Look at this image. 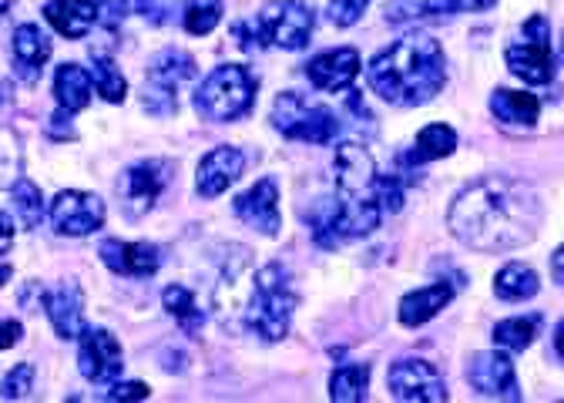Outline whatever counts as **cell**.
<instances>
[{
	"mask_svg": "<svg viewBox=\"0 0 564 403\" xmlns=\"http://www.w3.org/2000/svg\"><path fill=\"white\" fill-rule=\"evenodd\" d=\"M427 18H431L427 0H393V4L387 8L390 24H413V21H427Z\"/></svg>",
	"mask_w": 564,
	"mask_h": 403,
	"instance_id": "cell-34",
	"label": "cell"
},
{
	"mask_svg": "<svg viewBox=\"0 0 564 403\" xmlns=\"http://www.w3.org/2000/svg\"><path fill=\"white\" fill-rule=\"evenodd\" d=\"M451 299H454V286L451 283H434V286H423L416 293H406L400 299V323L403 326H423V323H431Z\"/></svg>",
	"mask_w": 564,
	"mask_h": 403,
	"instance_id": "cell-22",
	"label": "cell"
},
{
	"mask_svg": "<svg viewBox=\"0 0 564 403\" xmlns=\"http://www.w3.org/2000/svg\"><path fill=\"white\" fill-rule=\"evenodd\" d=\"M333 172H336V188H339V198H367V195H377V162L367 149L360 145H339L336 155H333Z\"/></svg>",
	"mask_w": 564,
	"mask_h": 403,
	"instance_id": "cell-14",
	"label": "cell"
},
{
	"mask_svg": "<svg viewBox=\"0 0 564 403\" xmlns=\"http://www.w3.org/2000/svg\"><path fill=\"white\" fill-rule=\"evenodd\" d=\"M21 336H24V326L18 319H0V350L18 347Z\"/></svg>",
	"mask_w": 564,
	"mask_h": 403,
	"instance_id": "cell-40",
	"label": "cell"
},
{
	"mask_svg": "<svg viewBox=\"0 0 564 403\" xmlns=\"http://www.w3.org/2000/svg\"><path fill=\"white\" fill-rule=\"evenodd\" d=\"M44 309H47V319L61 340H78V336L88 329L85 326V296L75 283L44 293Z\"/></svg>",
	"mask_w": 564,
	"mask_h": 403,
	"instance_id": "cell-19",
	"label": "cell"
},
{
	"mask_svg": "<svg viewBox=\"0 0 564 403\" xmlns=\"http://www.w3.org/2000/svg\"><path fill=\"white\" fill-rule=\"evenodd\" d=\"M219 21H223V4H219V0H188L185 11H182V24L195 37L212 34V31L219 28Z\"/></svg>",
	"mask_w": 564,
	"mask_h": 403,
	"instance_id": "cell-32",
	"label": "cell"
},
{
	"mask_svg": "<svg viewBox=\"0 0 564 403\" xmlns=\"http://www.w3.org/2000/svg\"><path fill=\"white\" fill-rule=\"evenodd\" d=\"M387 386L403 403H441L447 400V383L441 370L427 360H400L387 373Z\"/></svg>",
	"mask_w": 564,
	"mask_h": 403,
	"instance_id": "cell-10",
	"label": "cell"
},
{
	"mask_svg": "<svg viewBox=\"0 0 564 403\" xmlns=\"http://www.w3.org/2000/svg\"><path fill=\"white\" fill-rule=\"evenodd\" d=\"M162 303L169 309V316L185 329V336H198L202 333V323H205V309L198 306L195 293L185 290V286H169L162 293Z\"/></svg>",
	"mask_w": 564,
	"mask_h": 403,
	"instance_id": "cell-27",
	"label": "cell"
},
{
	"mask_svg": "<svg viewBox=\"0 0 564 403\" xmlns=\"http://www.w3.org/2000/svg\"><path fill=\"white\" fill-rule=\"evenodd\" d=\"M447 226L477 252H511L538 236L541 202L534 188L518 178L487 175L454 198Z\"/></svg>",
	"mask_w": 564,
	"mask_h": 403,
	"instance_id": "cell-1",
	"label": "cell"
},
{
	"mask_svg": "<svg viewBox=\"0 0 564 403\" xmlns=\"http://www.w3.org/2000/svg\"><path fill=\"white\" fill-rule=\"evenodd\" d=\"M377 202L383 213H400L403 209V182L397 175H377Z\"/></svg>",
	"mask_w": 564,
	"mask_h": 403,
	"instance_id": "cell-37",
	"label": "cell"
},
{
	"mask_svg": "<svg viewBox=\"0 0 564 403\" xmlns=\"http://www.w3.org/2000/svg\"><path fill=\"white\" fill-rule=\"evenodd\" d=\"M44 18H47V24H51L61 37H67V41H82V37H88V31L98 24L91 0H51V4L44 8Z\"/></svg>",
	"mask_w": 564,
	"mask_h": 403,
	"instance_id": "cell-21",
	"label": "cell"
},
{
	"mask_svg": "<svg viewBox=\"0 0 564 403\" xmlns=\"http://www.w3.org/2000/svg\"><path fill=\"white\" fill-rule=\"evenodd\" d=\"M316 14L303 0H269L256 18V31L265 44L282 51H303L313 37Z\"/></svg>",
	"mask_w": 564,
	"mask_h": 403,
	"instance_id": "cell-7",
	"label": "cell"
},
{
	"mask_svg": "<svg viewBox=\"0 0 564 403\" xmlns=\"http://www.w3.org/2000/svg\"><path fill=\"white\" fill-rule=\"evenodd\" d=\"M272 124L275 131H282L286 139L293 142H310V145H329L343 121L323 108V105H310L303 95L296 91H286V95H279L275 105H272Z\"/></svg>",
	"mask_w": 564,
	"mask_h": 403,
	"instance_id": "cell-5",
	"label": "cell"
},
{
	"mask_svg": "<svg viewBox=\"0 0 564 403\" xmlns=\"http://www.w3.org/2000/svg\"><path fill=\"white\" fill-rule=\"evenodd\" d=\"M101 262L118 276L131 280H149L159 273L162 252L152 242H121V239H105L101 242Z\"/></svg>",
	"mask_w": 564,
	"mask_h": 403,
	"instance_id": "cell-15",
	"label": "cell"
},
{
	"mask_svg": "<svg viewBox=\"0 0 564 403\" xmlns=\"http://www.w3.org/2000/svg\"><path fill=\"white\" fill-rule=\"evenodd\" d=\"M367 8H370V0H329V21L336 28H352L364 18Z\"/></svg>",
	"mask_w": 564,
	"mask_h": 403,
	"instance_id": "cell-36",
	"label": "cell"
},
{
	"mask_svg": "<svg viewBox=\"0 0 564 403\" xmlns=\"http://www.w3.org/2000/svg\"><path fill=\"white\" fill-rule=\"evenodd\" d=\"M296 306H300V293L293 286L290 269L269 262L249 276V293L246 299H239L236 313L242 316V326L256 333L262 344H279L290 333Z\"/></svg>",
	"mask_w": 564,
	"mask_h": 403,
	"instance_id": "cell-3",
	"label": "cell"
},
{
	"mask_svg": "<svg viewBox=\"0 0 564 403\" xmlns=\"http://www.w3.org/2000/svg\"><path fill=\"white\" fill-rule=\"evenodd\" d=\"M360 75V54L352 47H336V51H323L306 64V78L316 91H346Z\"/></svg>",
	"mask_w": 564,
	"mask_h": 403,
	"instance_id": "cell-16",
	"label": "cell"
},
{
	"mask_svg": "<svg viewBox=\"0 0 564 403\" xmlns=\"http://www.w3.org/2000/svg\"><path fill=\"white\" fill-rule=\"evenodd\" d=\"M91 91H95L91 72H85L82 64H61L57 67V75H54V95H57V105L61 108H67V111L88 108Z\"/></svg>",
	"mask_w": 564,
	"mask_h": 403,
	"instance_id": "cell-24",
	"label": "cell"
},
{
	"mask_svg": "<svg viewBox=\"0 0 564 403\" xmlns=\"http://www.w3.org/2000/svg\"><path fill=\"white\" fill-rule=\"evenodd\" d=\"M152 390L145 386V383H115L105 396L108 400H145Z\"/></svg>",
	"mask_w": 564,
	"mask_h": 403,
	"instance_id": "cell-39",
	"label": "cell"
},
{
	"mask_svg": "<svg viewBox=\"0 0 564 403\" xmlns=\"http://www.w3.org/2000/svg\"><path fill=\"white\" fill-rule=\"evenodd\" d=\"M490 115L505 124H511V128H531L541 115V101L534 95H524V91L498 88L490 95Z\"/></svg>",
	"mask_w": 564,
	"mask_h": 403,
	"instance_id": "cell-23",
	"label": "cell"
},
{
	"mask_svg": "<svg viewBox=\"0 0 564 403\" xmlns=\"http://www.w3.org/2000/svg\"><path fill=\"white\" fill-rule=\"evenodd\" d=\"M14 246V219L8 213H0V255H8Z\"/></svg>",
	"mask_w": 564,
	"mask_h": 403,
	"instance_id": "cell-41",
	"label": "cell"
},
{
	"mask_svg": "<svg viewBox=\"0 0 564 403\" xmlns=\"http://www.w3.org/2000/svg\"><path fill=\"white\" fill-rule=\"evenodd\" d=\"M169 172H172V165L169 162H138V165H131L128 172H124V178H121V195H124V213L131 216V219H138V216H145L155 202H159V195L165 192V185H169Z\"/></svg>",
	"mask_w": 564,
	"mask_h": 403,
	"instance_id": "cell-13",
	"label": "cell"
},
{
	"mask_svg": "<svg viewBox=\"0 0 564 403\" xmlns=\"http://www.w3.org/2000/svg\"><path fill=\"white\" fill-rule=\"evenodd\" d=\"M236 216L252 226L262 236H275L282 229V216H279V188L272 178L256 182L249 192H242L236 198Z\"/></svg>",
	"mask_w": 564,
	"mask_h": 403,
	"instance_id": "cell-17",
	"label": "cell"
},
{
	"mask_svg": "<svg viewBox=\"0 0 564 403\" xmlns=\"http://www.w3.org/2000/svg\"><path fill=\"white\" fill-rule=\"evenodd\" d=\"M367 81L373 95L397 108L427 105L447 81L444 47L434 37H403L370 61Z\"/></svg>",
	"mask_w": 564,
	"mask_h": 403,
	"instance_id": "cell-2",
	"label": "cell"
},
{
	"mask_svg": "<svg viewBox=\"0 0 564 403\" xmlns=\"http://www.w3.org/2000/svg\"><path fill=\"white\" fill-rule=\"evenodd\" d=\"M561 51H564V34H561Z\"/></svg>",
	"mask_w": 564,
	"mask_h": 403,
	"instance_id": "cell-46",
	"label": "cell"
},
{
	"mask_svg": "<svg viewBox=\"0 0 564 403\" xmlns=\"http://www.w3.org/2000/svg\"><path fill=\"white\" fill-rule=\"evenodd\" d=\"M51 226L57 236L82 239L105 226V202L91 192L67 188L51 202Z\"/></svg>",
	"mask_w": 564,
	"mask_h": 403,
	"instance_id": "cell-9",
	"label": "cell"
},
{
	"mask_svg": "<svg viewBox=\"0 0 564 403\" xmlns=\"http://www.w3.org/2000/svg\"><path fill=\"white\" fill-rule=\"evenodd\" d=\"M195 78V57L185 51H162L149 64L145 78V108L152 115H172L178 108V91Z\"/></svg>",
	"mask_w": 564,
	"mask_h": 403,
	"instance_id": "cell-8",
	"label": "cell"
},
{
	"mask_svg": "<svg viewBox=\"0 0 564 403\" xmlns=\"http://www.w3.org/2000/svg\"><path fill=\"white\" fill-rule=\"evenodd\" d=\"M78 367H82V377L91 380V383H111L118 380L121 367H124V353H121V344L108 329H85L78 336Z\"/></svg>",
	"mask_w": 564,
	"mask_h": 403,
	"instance_id": "cell-12",
	"label": "cell"
},
{
	"mask_svg": "<svg viewBox=\"0 0 564 403\" xmlns=\"http://www.w3.org/2000/svg\"><path fill=\"white\" fill-rule=\"evenodd\" d=\"M538 326H541L538 316H511V319H501L498 326H494V344L511 350V353H524L534 344Z\"/></svg>",
	"mask_w": 564,
	"mask_h": 403,
	"instance_id": "cell-29",
	"label": "cell"
},
{
	"mask_svg": "<svg viewBox=\"0 0 564 403\" xmlns=\"http://www.w3.org/2000/svg\"><path fill=\"white\" fill-rule=\"evenodd\" d=\"M554 353L564 360V319L557 323V329H554Z\"/></svg>",
	"mask_w": 564,
	"mask_h": 403,
	"instance_id": "cell-43",
	"label": "cell"
},
{
	"mask_svg": "<svg viewBox=\"0 0 564 403\" xmlns=\"http://www.w3.org/2000/svg\"><path fill=\"white\" fill-rule=\"evenodd\" d=\"M454 149H457V131L451 124H427L416 134L413 152H410L406 162H413V165L437 162V159H447Z\"/></svg>",
	"mask_w": 564,
	"mask_h": 403,
	"instance_id": "cell-26",
	"label": "cell"
},
{
	"mask_svg": "<svg viewBox=\"0 0 564 403\" xmlns=\"http://www.w3.org/2000/svg\"><path fill=\"white\" fill-rule=\"evenodd\" d=\"M551 276H554V283L564 290V242L554 249V255H551Z\"/></svg>",
	"mask_w": 564,
	"mask_h": 403,
	"instance_id": "cell-42",
	"label": "cell"
},
{
	"mask_svg": "<svg viewBox=\"0 0 564 403\" xmlns=\"http://www.w3.org/2000/svg\"><path fill=\"white\" fill-rule=\"evenodd\" d=\"M11 280V265H0V286Z\"/></svg>",
	"mask_w": 564,
	"mask_h": 403,
	"instance_id": "cell-44",
	"label": "cell"
},
{
	"mask_svg": "<svg viewBox=\"0 0 564 403\" xmlns=\"http://www.w3.org/2000/svg\"><path fill=\"white\" fill-rule=\"evenodd\" d=\"M51 57V37L37 24H21L14 31V75L24 85H34Z\"/></svg>",
	"mask_w": 564,
	"mask_h": 403,
	"instance_id": "cell-20",
	"label": "cell"
},
{
	"mask_svg": "<svg viewBox=\"0 0 564 403\" xmlns=\"http://www.w3.org/2000/svg\"><path fill=\"white\" fill-rule=\"evenodd\" d=\"M11 198H14V219H18L24 229H34V226L44 219V195H41V188H37L31 178H21V182L14 185Z\"/></svg>",
	"mask_w": 564,
	"mask_h": 403,
	"instance_id": "cell-31",
	"label": "cell"
},
{
	"mask_svg": "<svg viewBox=\"0 0 564 403\" xmlns=\"http://www.w3.org/2000/svg\"><path fill=\"white\" fill-rule=\"evenodd\" d=\"M34 377H37L34 363H18V367L4 377V383H0V396H4V400H21V396H28V393L34 390Z\"/></svg>",
	"mask_w": 564,
	"mask_h": 403,
	"instance_id": "cell-33",
	"label": "cell"
},
{
	"mask_svg": "<svg viewBox=\"0 0 564 403\" xmlns=\"http://www.w3.org/2000/svg\"><path fill=\"white\" fill-rule=\"evenodd\" d=\"M505 61L511 67V75L521 78L524 85H547V81H554L557 57H554V47H551V24H547V18L534 14L524 24L521 37L508 47Z\"/></svg>",
	"mask_w": 564,
	"mask_h": 403,
	"instance_id": "cell-6",
	"label": "cell"
},
{
	"mask_svg": "<svg viewBox=\"0 0 564 403\" xmlns=\"http://www.w3.org/2000/svg\"><path fill=\"white\" fill-rule=\"evenodd\" d=\"M246 168V155L232 145H223V149H212L202 162H198V178H195V188L202 198H216L223 195Z\"/></svg>",
	"mask_w": 564,
	"mask_h": 403,
	"instance_id": "cell-18",
	"label": "cell"
},
{
	"mask_svg": "<svg viewBox=\"0 0 564 403\" xmlns=\"http://www.w3.org/2000/svg\"><path fill=\"white\" fill-rule=\"evenodd\" d=\"M11 4H14V0H0V14H8V11H11Z\"/></svg>",
	"mask_w": 564,
	"mask_h": 403,
	"instance_id": "cell-45",
	"label": "cell"
},
{
	"mask_svg": "<svg viewBox=\"0 0 564 403\" xmlns=\"http://www.w3.org/2000/svg\"><path fill=\"white\" fill-rule=\"evenodd\" d=\"M256 101V78L239 64L216 67L195 91V111L208 121H236Z\"/></svg>",
	"mask_w": 564,
	"mask_h": 403,
	"instance_id": "cell-4",
	"label": "cell"
},
{
	"mask_svg": "<svg viewBox=\"0 0 564 403\" xmlns=\"http://www.w3.org/2000/svg\"><path fill=\"white\" fill-rule=\"evenodd\" d=\"M541 283H538V273L524 262H508L498 276H494V293L505 303H524L531 296H538Z\"/></svg>",
	"mask_w": 564,
	"mask_h": 403,
	"instance_id": "cell-25",
	"label": "cell"
},
{
	"mask_svg": "<svg viewBox=\"0 0 564 403\" xmlns=\"http://www.w3.org/2000/svg\"><path fill=\"white\" fill-rule=\"evenodd\" d=\"M367 386H370V367L367 363H343L329 377V396L339 403L367 400Z\"/></svg>",
	"mask_w": 564,
	"mask_h": 403,
	"instance_id": "cell-28",
	"label": "cell"
},
{
	"mask_svg": "<svg viewBox=\"0 0 564 403\" xmlns=\"http://www.w3.org/2000/svg\"><path fill=\"white\" fill-rule=\"evenodd\" d=\"M91 81H95V88H98V95L108 101V105H121L124 101V95H128V81H124V75H121V67L111 61V57H105V54H91Z\"/></svg>",
	"mask_w": 564,
	"mask_h": 403,
	"instance_id": "cell-30",
	"label": "cell"
},
{
	"mask_svg": "<svg viewBox=\"0 0 564 403\" xmlns=\"http://www.w3.org/2000/svg\"><path fill=\"white\" fill-rule=\"evenodd\" d=\"M467 380L480 396L490 400H521V383L514 373V363L508 353L487 350V353H474L467 363Z\"/></svg>",
	"mask_w": 564,
	"mask_h": 403,
	"instance_id": "cell-11",
	"label": "cell"
},
{
	"mask_svg": "<svg viewBox=\"0 0 564 403\" xmlns=\"http://www.w3.org/2000/svg\"><path fill=\"white\" fill-rule=\"evenodd\" d=\"M431 18H451V14H467V11H487L498 0H427Z\"/></svg>",
	"mask_w": 564,
	"mask_h": 403,
	"instance_id": "cell-38",
	"label": "cell"
},
{
	"mask_svg": "<svg viewBox=\"0 0 564 403\" xmlns=\"http://www.w3.org/2000/svg\"><path fill=\"white\" fill-rule=\"evenodd\" d=\"M124 8L141 14L152 24H169L175 14V0H124Z\"/></svg>",
	"mask_w": 564,
	"mask_h": 403,
	"instance_id": "cell-35",
	"label": "cell"
}]
</instances>
